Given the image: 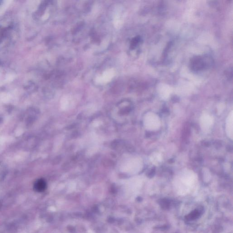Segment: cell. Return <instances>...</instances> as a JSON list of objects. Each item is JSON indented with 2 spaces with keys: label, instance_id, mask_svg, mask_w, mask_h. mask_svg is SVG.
<instances>
[{
  "label": "cell",
  "instance_id": "6da1fadb",
  "mask_svg": "<svg viewBox=\"0 0 233 233\" xmlns=\"http://www.w3.org/2000/svg\"><path fill=\"white\" fill-rule=\"evenodd\" d=\"M196 180L195 173L190 170H184L175 178V185L182 191H187L194 185Z\"/></svg>",
  "mask_w": 233,
  "mask_h": 233
},
{
  "label": "cell",
  "instance_id": "7a4b0ae2",
  "mask_svg": "<svg viewBox=\"0 0 233 233\" xmlns=\"http://www.w3.org/2000/svg\"><path fill=\"white\" fill-rule=\"evenodd\" d=\"M213 64V60L209 55L195 56L191 59L190 68L195 72L202 71L210 68Z\"/></svg>",
  "mask_w": 233,
  "mask_h": 233
},
{
  "label": "cell",
  "instance_id": "3957f363",
  "mask_svg": "<svg viewBox=\"0 0 233 233\" xmlns=\"http://www.w3.org/2000/svg\"><path fill=\"white\" fill-rule=\"evenodd\" d=\"M144 125L145 128L148 130H157L160 127V118L154 113H148L144 117Z\"/></svg>",
  "mask_w": 233,
  "mask_h": 233
},
{
  "label": "cell",
  "instance_id": "277c9868",
  "mask_svg": "<svg viewBox=\"0 0 233 233\" xmlns=\"http://www.w3.org/2000/svg\"><path fill=\"white\" fill-rule=\"evenodd\" d=\"M214 124V120L211 116L208 114H204L200 118V126L204 132H209Z\"/></svg>",
  "mask_w": 233,
  "mask_h": 233
},
{
  "label": "cell",
  "instance_id": "5b68a950",
  "mask_svg": "<svg viewBox=\"0 0 233 233\" xmlns=\"http://www.w3.org/2000/svg\"><path fill=\"white\" fill-rule=\"evenodd\" d=\"M225 131L229 138L233 140V113L231 111L228 116L226 121Z\"/></svg>",
  "mask_w": 233,
  "mask_h": 233
},
{
  "label": "cell",
  "instance_id": "8992f818",
  "mask_svg": "<svg viewBox=\"0 0 233 233\" xmlns=\"http://www.w3.org/2000/svg\"><path fill=\"white\" fill-rule=\"evenodd\" d=\"M47 184L46 182L43 179H39L35 182L34 188L35 190L37 192H42L46 188Z\"/></svg>",
  "mask_w": 233,
  "mask_h": 233
},
{
  "label": "cell",
  "instance_id": "52a82bcc",
  "mask_svg": "<svg viewBox=\"0 0 233 233\" xmlns=\"http://www.w3.org/2000/svg\"><path fill=\"white\" fill-rule=\"evenodd\" d=\"M150 159L153 164L155 165H158L162 162V158L160 154L154 153L151 155Z\"/></svg>",
  "mask_w": 233,
  "mask_h": 233
},
{
  "label": "cell",
  "instance_id": "ba28073f",
  "mask_svg": "<svg viewBox=\"0 0 233 233\" xmlns=\"http://www.w3.org/2000/svg\"><path fill=\"white\" fill-rule=\"evenodd\" d=\"M141 40V39L140 37H136L135 38H134L132 40V43H131L132 47L134 48L135 47L137 46L138 43H140Z\"/></svg>",
  "mask_w": 233,
  "mask_h": 233
}]
</instances>
